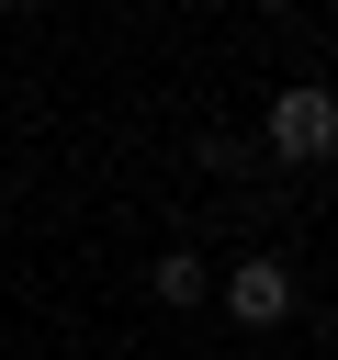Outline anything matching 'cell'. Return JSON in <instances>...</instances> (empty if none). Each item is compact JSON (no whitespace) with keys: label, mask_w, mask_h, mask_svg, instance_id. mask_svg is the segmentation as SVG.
Here are the masks:
<instances>
[{"label":"cell","mask_w":338,"mask_h":360,"mask_svg":"<svg viewBox=\"0 0 338 360\" xmlns=\"http://www.w3.org/2000/svg\"><path fill=\"white\" fill-rule=\"evenodd\" d=\"M259 146H270V158H293V169H315V158L338 146V101H327V79H293V90H270V124H259Z\"/></svg>","instance_id":"6da1fadb"},{"label":"cell","mask_w":338,"mask_h":360,"mask_svg":"<svg viewBox=\"0 0 338 360\" xmlns=\"http://www.w3.org/2000/svg\"><path fill=\"white\" fill-rule=\"evenodd\" d=\"M214 304L237 315V326H282L293 315V270L259 248V259H237V270H214Z\"/></svg>","instance_id":"7a4b0ae2"},{"label":"cell","mask_w":338,"mask_h":360,"mask_svg":"<svg viewBox=\"0 0 338 360\" xmlns=\"http://www.w3.org/2000/svg\"><path fill=\"white\" fill-rule=\"evenodd\" d=\"M146 292H158L169 315H192V304H214V270H203L192 248H158V270H146Z\"/></svg>","instance_id":"3957f363"},{"label":"cell","mask_w":338,"mask_h":360,"mask_svg":"<svg viewBox=\"0 0 338 360\" xmlns=\"http://www.w3.org/2000/svg\"><path fill=\"white\" fill-rule=\"evenodd\" d=\"M203 169H214V180H248L259 146H248V135H203Z\"/></svg>","instance_id":"277c9868"},{"label":"cell","mask_w":338,"mask_h":360,"mask_svg":"<svg viewBox=\"0 0 338 360\" xmlns=\"http://www.w3.org/2000/svg\"><path fill=\"white\" fill-rule=\"evenodd\" d=\"M259 11H304V0H259Z\"/></svg>","instance_id":"5b68a950"}]
</instances>
